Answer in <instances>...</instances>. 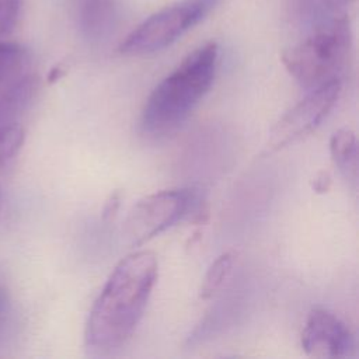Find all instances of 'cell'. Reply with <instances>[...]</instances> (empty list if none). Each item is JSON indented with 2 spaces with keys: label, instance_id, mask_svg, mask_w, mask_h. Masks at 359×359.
Instances as JSON below:
<instances>
[{
  "label": "cell",
  "instance_id": "cell-1",
  "mask_svg": "<svg viewBox=\"0 0 359 359\" xmlns=\"http://www.w3.org/2000/svg\"><path fill=\"white\" fill-rule=\"evenodd\" d=\"M157 275V257L151 251H135L116 264L90 310L84 331L88 348L108 352L130 338L142 320Z\"/></svg>",
  "mask_w": 359,
  "mask_h": 359
},
{
  "label": "cell",
  "instance_id": "cell-2",
  "mask_svg": "<svg viewBox=\"0 0 359 359\" xmlns=\"http://www.w3.org/2000/svg\"><path fill=\"white\" fill-rule=\"evenodd\" d=\"M303 7L310 15L309 31L282 53L286 70L307 90L341 81L352 48L346 15L328 0H306Z\"/></svg>",
  "mask_w": 359,
  "mask_h": 359
},
{
  "label": "cell",
  "instance_id": "cell-3",
  "mask_svg": "<svg viewBox=\"0 0 359 359\" xmlns=\"http://www.w3.org/2000/svg\"><path fill=\"white\" fill-rule=\"evenodd\" d=\"M217 57V43L206 42L156 86L142 112V128L147 135H168L191 115L213 83Z\"/></svg>",
  "mask_w": 359,
  "mask_h": 359
},
{
  "label": "cell",
  "instance_id": "cell-4",
  "mask_svg": "<svg viewBox=\"0 0 359 359\" xmlns=\"http://www.w3.org/2000/svg\"><path fill=\"white\" fill-rule=\"evenodd\" d=\"M220 0H178L132 29L119 45L122 55H147L161 50L199 24Z\"/></svg>",
  "mask_w": 359,
  "mask_h": 359
},
{
  "label": "cell",
  "instance_id": "cell-5",
  "mask_svg": "<svg viewBox=\"0 0 359 359\" xmlns=\"http://www.w3.org/2000/svg\"><path fill=\"white\" fill-rule=\"evenodd\" d=\"M195 199L191 189H165L144 196L125 220V240L135 247L149 241L185 216Z\"/></svg>",
  "mask_w": 359,
  "mask_h": 359
},
{
  "label": "cell",
  "instance_id": "cell-6",
  "mask_svg": "<svg viewBox=\"0 0 359 359\" xmlns=\"http://www.w3.org/2000/svg\"><path fill=\"white\" fill-rule=\"evenodd\" d=\"M339 90L341 81L309 90L307 95L275 123L269 133L268 149H283L313 132L334 108Z\"/></svg>",
  "mask_w": 359,
  "mask_h": 359
},
{
  "label": "cell",
  "instance_id": "cell-7",
  "mask_svg": "<svg viewBox=\"0 0 359 359\" xmlns=\"http://www.w3.org/2000/svg\"><path fill=\"white\" fill-rule=\"evenodd\" d=\"M302 348L313 358H346L355 348L351 330L334 313L316 307L302 331Z\"/></svg>",
  "mask_w": 359,
  "mask_h": 359
},
{
  "label": "cell",
  "instance_id": "cell-8",
  "mask_svg": "<svg viewBox=\"0 0 359 359\" xmlns=\"http://www.w3.org/2000/svg\"><path fill=\"white\" fill-rule=\"evenodd\" d=\"M122 11V0H83L80 6V28L87 38L101 39L116 27Z\"/></svg>",
  "mask_w": 359,
  "mask_h": 359
},
{
  "label": "cell",
  "instance_id": "cell-9",
  "mask_svg": "<svg viewBox=\"0 0 359 359\" xmlns=\"http://www.w3.org/2000/svg\"><path fill=\"white\" fill-rule=\"evenodd\" d=\"M39 87L38 77L27 73L0 88V128L13 122L28 108Z\"/></svg>",
  "mask_w": 359,
  "mask_h": 359
},
{
  "label": "cell",
  "instance_id": "cell-10",
  "mask_svg": "<svg viewBox=\"0 0 359 359\" xmlns=\"http://www.w3.org/2000/svg\"><path fill=\"white\" fill-rule=\"evenodd\" d=\"M330 151L334 164L352 184L358 182V143L351 129L337 130L330 140Z\"/></svg>",
  "mask_w": 359,
  "mask_h": 359
},
{
  "label": "cell",
  "instance_id": "cell-11",
  "mask_svg": "<svg viewBox=\"0 0 359 359\" xmlns=\"http://www.w3.org/2000/svg\"><path fill=\"white\" fill-rule=\"evenodd\" d=\"M29 56L24 46L0 41V88L28 73Z\"/></svg>",
  "mask_w": 359,
  "mask_h": 359
},
{
  "label": "cell",
  "instance_id": "cell-12",
  "mask_svg": "<svg viewBox=\"0 0 359 359\" xmlns=\"http://www.w3.org/2000/svg\"><path fill=\"white\" fill-rule=\"evenodd\" d=\"M236 258L237 254L234 251H226L210 264L201 286L202 299H210L223 286V283L227 280L233 271Z\"/></svg>",
  "mask_w": 359,
  "mask_h": 359
},
{
  "label": "cell",
  "instance_id": "cell-13",
  "mask_svg": "<svg viewBox=\"0 0 359 359\" xmlns=\"http://www.w3.org/2000/svg\"><path fill=\"white\" fill-rule=\"evenodd\" d=\"M25 140V130L18 122L0 128V172L17 157Z\"/></svg>",
  "mask_w": 359,
  "mask_h": 359
},
{
  "label": "cell",
  "instance_id": "cell-14",
  "mask_svg": "<svg viewBox=\"0 0 359 359\" xmlns=\"http://www.w3.org/2000/svg\"><path fill=\"white\" fill-rule=\"evenodd\" d=\"M22 0H0V41L7 38L18 24Z\"/></svg>",
  "mask_w": 359,
  "mask_h": 359
},
{
  "label": "cell",
  "instance_id": "cell-15",
  "mask_svg": "<svg viewBox=\"0 0 359 359\" xmlns=\"http://www.w3.org/2000/svg\"><path fill=\"white\" fill-rule=\"evenodd\" d=\"M311 187L313 189L317 192V194H324L330 189L331 187V175L330 172L327 171H320L314 178H313V182H311Z\"/></svg>",
  "mask_w": 359,
  "mask_h": 359
},
{
  "label": "cell",
  "instance_id": "cell-16",
  "mask_svg": "<svg viewBox=\"0 0 359 359\" xmlns=\"http://www.w3.org/2000/svg\"><path fill=\"white\" fill-rule=\"evenodd\" d=\"M10 316V299L4 289L0 287V332L4 330Z\"/></svg>",
  "mask_w": 359,
  "mask_h": 359
},
{
  "label": "cell",
  "instance_id": "cell-17",
  "mask_svg": "<svg viewBox=\"0 0 359 359\" xmlns=\"http://www.w3.org/2000/svg\"><path fill=\"white\" fill-rule=\"evenodd\" d=\"M119 201H121V196H119V192H114L109 199L105 203V208H104V219H108V217H112L115 216L116 210H118V206H119Z\"/></svg>",
  "mask_w": 359,
  "mask_h": 359
},
{
  "label": "cell",
  "instance_id": "cell-18",
  "mask_svg": "<svg viewBox=\"0 0 359 359\" xmlns=\"http://www.w3.org/2000/svg\"><path fill=\"white\" fill-rule=\"evenodd\" d=\"M62 76H63V70H62L59 66H57V67H53L52 72H50L49 76H48V81H49V83H55V81L59 80Z\"/></svg>",
  "mask_w": 359,
  "mask_h": 359
},
{
  "label": "cell",
  "instance_id": "cell-19",
  "mask_svg": "<svg viewBox=\"0 0 359 359\" xmlns=\"http://www.w3.org/2000/svg\"><path fill=\"white\" fill-rule=\"evenodd\" d=\"M328 1L335 4V6H338V7H342V6H348V4L353 3L355 0H328Z\"/></svg>",
  "mask_w": 359,
  "mask_h": 359
},
{
  "label": "cell",
  "instance_id": "cell-20",
  "mask_svg": "<svg viewBox=\"0 0 359 359\" xmlns=\"http://www.w3.org/2000/svg\"><path fill=\"white\" fill-rule=\"evenodd\" d=\"M0 201H1V188H0Z\"/></svg>",
  "mask_w": 359,
  "mask_h": 359
}]
</instances>
